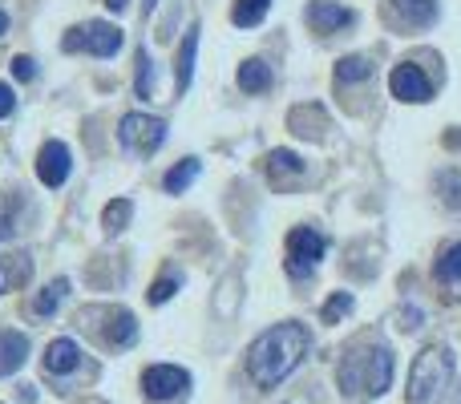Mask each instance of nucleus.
Returning a JSON list of instances; mask_svg holds the SVG:
<instances>
[{
  "mask_svg": "<svg viewBox=\"0 0 461 404\" xmlns=\"http://www.w3.org/2000/svg\"><path fill=\"white\" fill-rule=\"evenodd\" d=\"M267 170H271V183H284V178H303V175H308L303 158H300V154H292V150H276V154H271Z\"/></svg>",
  "mask_w": 461,
  "mask_h": 404,
  "instance_id": "obj_18",
  "label": "nucleus"
},
{
  "mask_svg": "<svg viewBox=\"0 0 461 404\" xmlns=\"http://www.w3.org/2000/svg\"><path fill=\"white\" fill-rule=\"evenodd\" d=\"M130 219H134V202H130V199H113L110 206H105V214H102L105 235H122V230L130 227Z\"/></svg>",
  "mask_w": 461,
  "mask_h": 404,
  "instance_id": "obj_21",
  "label": "nucleus"
},
{
  "mask_svg": "<svg viewBox=\"0 0 461 404\" xmlns=\"http://www.w3.org/2000/svg\"><path fill=\"white\" fill-rule=\"evenodd\" d=\"M348 311H352V295H348V292H336L332 300L324 303V311H320V319H324V324H336V319H340V316H348Z\"/></svg>",
  "mask_w": 461,
  "mask_h": 404,
  "instance_id": "obj_27",
  "label": "nucleus"
},
{
  "mask_svg": "<svg viewBox=\"0 0 461 404\" xmlns=\"http://www.w3.org/2000/svg\"><path fill=\"white\" fill-rule=\"evenodd\" d=\"M194 53H199V24H191L183 37V49H178V94L191 89V77H194Z\"/></svg>",
  "mask_w": 461,
  "mask_h": 404,
  "instance_id": "obj_17",
  "label": "nucleus"
},
{
  "mask_svg": "<svg viewBox=\"0 0 461 404\" xmlns=\"http://www.w3.org/2000/svg\"><path fill=\"white\" fill-rule=\"evenodd\" d=\"M13 110H16V97H13V89H8L5 81H0V118H8Z\"/></svg>",
  "mask_w": 461,
  "mask_h": 404,
  "instance_id": "obj_32",
  "label": "nucleus"
},
{
  "mask_svg": "<svg viewBox=\"0 0 461 404\" xmlns=\"http://www.w3.org/2000/svg\"><path fill=\"white\" fill-rule=\"evenodd\" d=\"M454 368L457 360L449 348H425L409 368V404H438L454 384Z\"/></svg>",
  "mask_w": 461,
  "mask_h": 404,
  "instance_id": "obj_3",
  "label": "nucleus"
},
{
  "mask_svg": "<svg viewBox=\"0 0 461 404\" xmlns=\"http://www.w3.org/2000/svg\"><path fill=\"white\" fill-rule=\"evenodd\" d=\"M21 206H24V199L16 191L0 194V243L16 235V227H21Z\"/></svg>",
  "mask_w": 461,
  "mask_h": 404,
  "instance_id": "obj_20",
  "label": "nucleus"
},
{
  "mask_svg": "<svg viewBox=\"0 0 461 404\" xmlns=\"http://www.w3.org/2000/svg\"><path fill=\"white\" fill-rule=\"evenodd\" d=\"M105 319H110V328H105V344L130 348V344L138 340V324H134V316H130L126 308H105Z\"/></svg>",
  "mask_w": 461,
  "mask_h": 404,
  "instance_id": "obj_15",
  "label": "nucleus"
},
{
  "mask_svg": "<svg viewBox=\"0 0 461 404\" xmlns=\"http://www.w3.org/2000/svg\"><path fill=\"white\" fill-rule=\"evenodd\" d=\"M389 89H393V97H401V102H429L433 97V81L421 73V65H413V61H405V65H397V69L389 73Z\"/></svg>",
  "mask_w": 461,
  "mask_h": 404,
  "instance_id": "obj_8",
  "label": "nucleus"
},
{
  "mask_svg": "<svg viewBox=\"0 0 461 404\" xmlns=\"http://www.w3.org/2000/svg\"><path fill=\"white\" fill-rule=\"evenodd\" d=\"M393 384V352L384 344H360L340 364V392L348 400L384 397Z\"/></svg>",
  "mask_w": 461,
  "mask_h": 404,
  "instance_id": "obj_2",
  "label": "nucleus"
},
{
  "mask_svg": "<svg viewBox=\"0 0 461 404\" xmlns=\"http://www.w3.org/2000/svg\"><path fill=\"white\" fill-rule=\"evenodd\" d=\"M397 319H401V324H397L401 332H417V328H421V308H405Z\"/></svg>",
  "mask_w": 461,
  "mask_h": 404,
  "instance_id": "obj_31",
  "label": "nucleus"
},
{
  "mask_svg": "<svg viewBox=\"0 0 461 404\" xmlns=\"http://www.w3.org/2000/svg\"><path fill=\"white\" fill-rule=\"evenodd\" d=\"M5 29H8V16H5V8H0V37H5Z\"/></svg>",
  "mask_w": 461,
  "mask_h": 404,
  "instance_id": "obj_34",
  "label": "nucleus"
},
{
  "mask_svg": "<svg viewBox=\"0 0 461 404\" xmlns=\"http://www.w3.org/2000/svg\"><path fill=\"white\" fill-rule=\"evenodd\" d=\"M105 4H110V8H113V13H122V8H126V4H130V0H105Z\"/></svg>",
  "mask_w": 461,
  "mask_h": 404,
  "instance_id": "obj_33",
  "label": "nucleus"
},
{
  "mask_svg": "<svg viewBox=\"0 0 461 404\" xmlns=\"http://www.w3.org/2000/svg\"><path fill=\"white\" fill-rule=\"evenodd\" d=\"M186 389H191V373L178 368V364H154V368L142 373V392L158 404L186 397Z\"/></svg>",
  "mask_w": 461,
  "mask_h": 404,
  "instance_id": "obj_7",
  "label": "nucleus"
},
{
  "mask_svg": "<svg viewBox=\"0 0 461 404\" xmlns=\"http://www.w3.org/2000/svg\"><path fill=\"white\" fill-rule=\"evenodd\" d=\"M13 77L16 81H32L37 77V61H32V57H13Z\"/></svg>",
  "mask_w": 461,
  "mask_h": 404,
  "instance_id": "obj_30",
  "label": "nucleus"
},
{
  "mask_svg": "<svg viewBox=\"0 0 461 404\" xmlns=\"http://www.w3.org/2000/svg\"><path fill=\"white\" fill-rule=\"evenodd\" d=\"M438 279L441 283H461V243H454L438 259Z\"/></svg>",
  "mask_w": 461,
  "mask_h": 404,
  "instance_id": "obj_25",
  "label": "nucleus"
},
{
  "mask_svg": "<svg viewBox=\"0 0 461 404\" xmlns=\"http://www.w3.org/2000/svg\"><path fill=\"white\" fill-rule=\"evenodd\" d=\"M267 8H271V0H239L235 13H230V21H235L239 29H255V24L267 16Z\"/></svg>",
  "mask_w": 461,
  "mask_h": 404,
  "instance_id": "obj_24",
  "label": "nucleus"
},
{
  "mask_svg": "<svg viewBox=\"0 0 461 404\" xmlns=\"http://www.w3.org/2000/svg\"><path fill=\"white\" fill-rule=\"evenodd\" d=\"M438 191H441V199H446V206L461 211V175L457 170H446V175L438 178Z\"/></svg>",
  "mask_w": 461,
  "mask_h": 404,
  "instance_id": "obj_26",
  "label": "nucleus"
},
{
  "mask_svg": "<svg viewBox=\"0 0 461 404\" xmlns=\"http://www.w3.org/2000/svg\"><path fill=\"white\" fill-rule=\"evenodd\" d=\"M199 170H203V162H199V158H183L167 178H162L167 194H183V191H191V183L199 178Z\"/></svg>",
  "mask_w": 461,
  "mask_h": 404,
  "instance_id": "obj_19",
  "label": "nucleus"
},
{
  "mask_svg": "<svg viewBox=\"0 0 461 404\" xmlns=\"http://www.w3.org/2000/svg\"><path fill=\"white\" fill-rule=\"evenodd\" d=\"M24 360H29V336L24 332H0V376L21 373Z\"/></svg>",
  "mask_w": 461,
  "mask_h": 404,
  "instance_id": "obj_14",
  "label": "nucleus"
},
{
  "mask_svg": "<svg viewBox=\"0 0 461 404\" xmlns=\"http://www.w3.org/2000/svg\"><path fill=\"white\" fill-rule=\"evenodd\" d=\"M65 295H69V279H53V283L32 300V311H37V316H53V311L65 303Z\"/></svg>",
  "mask_w": 461,
  "mask_h": 404,
  "instance_id": "obj_22",
  "label": "nucleus"
},
{
  "mask_svg": "<svg viewBox=\"0 0 461 404\" xmlns=\"http://www.w3.org/2000/svg\"><path fill=\"white\" fill-rule=\"evenodd\" d=\"M389 8L401 24H409V29H429L441 13V0H389Z\"/></svg>",
  "mask_w": 461,
  "mask_h": 404,
  "instance_id": "obj_11",
  "label": "nucleus"
},
{
  "mask_svg": "<svg viewBox=\"0 0 461 404\" xmlns=\"http://www.w3.org/2000/svg\"><path fill=\"white\" fill-rule=\"evenodd\" d=\"M118 138L130 154H154L167 142V121L150 118V113H126L118 126Z\"/></svg>",
  "mask_w": 461,
  "mask_h": 404,
  "instance_id": "obj_5",
  "label": "nucleus"
},
{
  "mask_svg": "<svg viewBox=\"0 0 461 404\" xmlns=\"http://www.w3.org/2000/svg\"><path fill=\"white\" fill-rule=\"evenodd\" d=\"M303 16H308L312 32H320V37H328V32H336V29H344V24L357 21L352 8L336 4V0H312V4L303 8Z\"/></svg>",
  "mask_w": 461,
  "mask_h": 404,
  "instance_id": "obj_10",
  "label": "nucleus"
},
{
  "mask_svg": "<svg viewBox=\"0 0 461 404\" xmlns=\"http://www.w3.org/2000/svg\"><path fill=\"white\" fill-rule=\"evenodd\" d=\"M134 89H138V97H150L154 94V61L150 57H138V81H134Z\"/></svg>",
  "mask_w": 461,
  "mask_h": 404,
  "instance_id": "obj_28",
  "label": "nucleus"
},
{
  "mask_svg": "<svg viewBox=\"0 0 461 404\" xmlns=\"http://www.w3.org/2000/svg\"><path fill=\"white\" fill-rule=\"evenodd\" d=\"M154 4H158V0H146V13H150V8H154Z\"/></svg>",
  "mask_w": 461,
  "mask_h": 404,
  "instance_id": "obj_35",
  "label": "nucleus"
},
{
  "mask_svg": "<svg viewBox=\"0 0 461 404\" xmlns=\"http://www.w3.org/2000/svg\"><path fill=\"white\" fill-rule=\"evenodd\" d=\"M81 368V348L77 340H69V336H61V340H53L45 348V373L49 376H65V373H77Z\"/></svg>",
  "mask_w": 461,
  "mask_h": 404,
  "instance_id": "obj_12",
  "label": "nucleus"
},
{
  "mask_svg": "<svg viewBox=\"0 0 461 404\" xmlns=\"http://www.w3.org/2000/svg\"><path fill=\"white\" fill-rule=\"evenodd\" d=\"M308 348H312V332L303 324H295V319L276 324L247 348V373H251V381L259 389H276L279 381H287L300 368Z\"/></svg>",
  "mask_w": 461,
  "mask_h": 404,
  "instance_id": "obj_1",
  "label": "nucleus"
},
{
  "mask_svg": "<svg viewBox=\"0 0 461 404\" xmlns=\"http://www.w3.org/2000/svg\"><path fill=\"white\" fill-rule=\"evenodd\" d=\"M271 81H276V73H271V65L259 61V57L239 65V89H243V94H267Z\"/></svg>",
  "mask_w": 461,
  "mask_h": 404,
  "instance_id": "obj_16",
  "label": "nucleus"
},
{
  "mask_svg": "<svg viewBox=\"0 0 461 404\" xmlns=\"http://www.w3.org/2000/svg\"><path fill=\"white\" fill-rule=\"evenodd\" d=\"M324 251H328V238L320 235V230H312V227H295L292 235H287V275L292 279H303V275H312V271L320 267V259H324Z\"/></svg>",
  "mask_w": 461,
  "mask_h": 404,
  "instance_id": "obj_4",
  "label": "nucleus"
},
{
  "mask_svg": "<svg viewBox=\"0 0 461 404\" xmlns=\"http://www.w3.org/2000/svg\"><path fill=\"white\" fill-rule=\"evenodd\" d=\"M178 283H183V279H178L175 271H170V275H162L158 283H154V287H150V292H146V295H150V303H167L170 295L178 292Z\"/></svg>",
  "mask_w": 461,
  "mask_h": 404,
  "instance_id": "obj_29",
  "label": "nucleus"
},
{
  "mask_svg": "<svg viewBox=\"0 0 461 404\" xmlns=\"http://www.w3.org/2000/svg\"><path fill=\"white\" fill-rule=\"evenodd\" d=\"M29 279H32V259H29V251L0 255V295L21 292Z\"/></svg>",
  "mask_w": 461,
  "mask_h": 404,
  "instance_id": "obj_13",
  "label": "nucleus"
},
{
  "mask_svg": "<svg viewBox=\"0 0 461 404\" xmlns=\"http://www.w3.org/2000/svg\"><path fill=\"white\" fill-rule=\"evenodd\" d=\"M65 49H69V53L86 49V53H94V57H113L122 49V29L110 21H89L86 29H73L69 37H65Z\"/></svg>",
  "mask_w": 461,
  "mask_h": 404,
  "instance_id": "obj_6",
  "label": "nucleus"
},
{
  "mask_svg": "<svg viewBox=\"0 0 461 404\" xmlns=\"http://www.w3.org/2000/svg\"><path fill=\"white\" fill-rule=\"evenodd\" d=\"M69 146L65 142H45L37 154V178L49 186V191H57V186H65V178H69Z\"/></svg>",
  "mask_w": 461,
  "mask_h": 404,
  "instance_id": "obj_9",
  "label": "nucleus"
},
{
  "mask_svg": "<svg viewBox=\"0 0 461 404\" xmlns=\"http://www.w3.org/2000/svg\"><path fill=\"white\" fill-rule=\"evenodd\" d=\"M368 77H373V61H368V57H344V61L336 65V81H340V85L368 81Z\"/></svg>",
  "mask_w": 461,
  "mask_h": 404,
  "instance_id": "obj_23",
  "label": "nucleus"
}]
</instances>
